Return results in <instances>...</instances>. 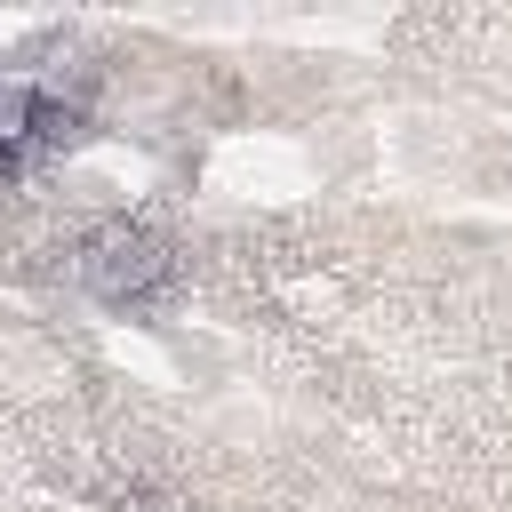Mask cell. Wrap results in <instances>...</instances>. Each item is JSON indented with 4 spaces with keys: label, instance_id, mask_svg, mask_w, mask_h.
I'll use <instances>...</instances> for the list:
<instances>
[{
    "label": "cell",
    "instance_id": "1",
    "mask_svg": "<svg viewBox=\"0 0 512 512\" xmlns=\"http://www.w3.org/2000/svg\"><path fill=\"white\" fill-rule=\"evenodd\" d=\"M72 280H80L96 304H112V312H144V304L176 280V248H168L152 224H136V216H104V224L80 232Z\"/></svg>",
    "mask_w": 512,
    "mask_h": 512
}]
</instances>
